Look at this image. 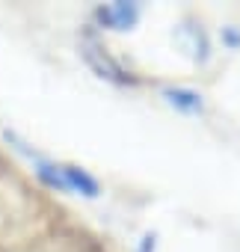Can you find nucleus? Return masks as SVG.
I'll list each match as a JSON object with an SVG mask.
<instances>
[{"instance_id": "2", "label": "nucleus", "mask_w": 240, "mask_h": 252, "mask_svg": "<svg viewBox=\"0 0 240 252\" xmlns=\"http://www.w3.org/2000/svg\"><path fill=\"white\" fill-rule=\"evenodd\" d=\"M60 172H62V184H65L68 193H83L89 199L98 196V181L92 175H86L83 169H77V166H60Z\"/></svg>"}, {"instance_id": "1", "label": "nucleus", "mask_w": 240, "mask_h": 252, "mask_svg": "<svg viewBox=\"0 0 240 252\" xmlns=\"http://www.w3.org/2000/svg\"><path fill=\"white\" fill-rule=\"evenodd\" d=\"M95 15H98V21H101L104 27L128 30V27L137 21V6H134V3H113V6H101Z\"/></svg>"}, {"instance_id": "3", "label": "nucleus", "mask_w": 240, "mask_h": 252, "mask_svg": "<svg viewBox=\"0 0 240 252\" xmlns=\"http://www.w3.org/2000/svg\"><path fill=\"white\" fill-rule=\"evenodd\" d=\"M163 95L169 98V104H175V107H181V110H187V113L202 110V98H199L196 92H187V89H166Z\"/></svg>"}]
</instances>
